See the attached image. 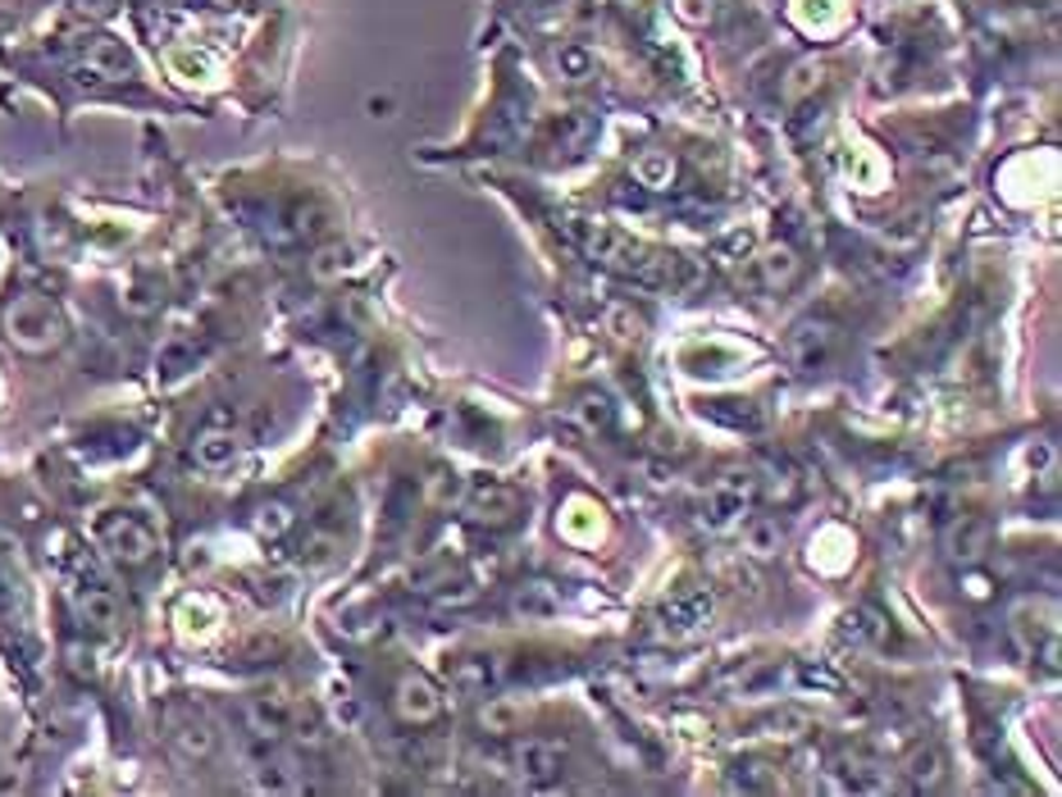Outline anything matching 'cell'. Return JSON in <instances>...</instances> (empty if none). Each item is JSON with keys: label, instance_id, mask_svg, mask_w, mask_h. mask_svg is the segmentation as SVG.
<instances>
[{"label": "cell", "instance_id": "obj_30", "mask_svg": "<svg viewBox=\"0 0 1062 797\" xmlns=\"http://www.w3.org/2000/svg\"><path fill=\"white\" fill-rule=\"evenodd\" d=\"M557 610H561V593L552 584H525L515 593V616H525V620H548Z\"/></svg>", "mask_w": 1062, "mask_h": 797}, {"label": "cell", "instance_id": "obj_21", "mask_svg": "<svg viewBox=\"0 0 1062 797\" xmlns=\"http://www.w3.org/2000/svg\"><path fill=\"white\" fill-rule=\"evenodd\" d=\"M944 771H949V756L939 752L935 743H921L913 756L903 761V779L913 793H926V788H939L944 784Z\"/></svg>", "mask_w": 1062, "mask_h": 797}, {"label": "cell", "instance_id": "obj_37", "mask_svg": "<svg viewBox=\"0 0 1062 797\" xmlns=\"http://www.w3.org/2000/svg\"><path fill=\"white\" fill-rule=\"evenodd\" d=\"M338 269H347V251L333 247V251H320V256H315V273H320V279H333Z\"/></svg>", "mask_w": 1062, "mask_h": 797}, {"label": "cell", "instance_id": "obj_31", "mask_svg": "<svg viewBox=\"0 0 1062 797\" xmlns=\"http://www.w3.org/2000/svg\"><path fill=\"white\" fill-rule=\"evenodd\" d=\"M197 360H201V347L192 343V337H174V343L160 351V370H165V379H178V374H188Z\"/></svg>", "mask_w": 1062, "mask_h": 797}, {"label": "cell", "instance_id": "obj_14", "mask_svg": "<svg viewBox=\"0 0 1062 797\" xmlns=\"http://www.w3.org/2000/svg\"><path fill=\"white\" fill-rule=\"evenodd\" d=\"M74 610H78V620L97 633H110L119 625V616H124L119 593L110 584H101V579H82V584L74 588Z\"/></svg>", "mask_w": 1062, "mask_h": 797}, {"label": "cell", "instance_id": "obj_39", "mask_svg": "<svg viewBox=\"0 0 1062 797\" xmlns=\"http://www.w3.org/2000/svg\"><path fill=\"white\" fill-rule=\"evenodd\" d=\"M966 593H971V597H985V593H990V584H985L981 574H971V579H966Z\"/></svg>", "mask_w": 1062, "mask_h": 797}, {"label": "cell", "instance_id": "obj_33", "mask_svg": "<svg viewBox=\"0 0 1062 797\" xmlns=\"http://www.w3.org/2000/svg\"><path fill=\"white\" fill-rule=\"evenodd\" d=\"M684 364L689 374H730L735 356H720L716 347H697V351H684Z\"/></svg>", "mask_w": 1062, "mask_h": 797}, {"label": "cell", "instance_id": "obj_4", "mask_svg": "<svg viewBox=\"0 0 1062 797\" xmlns=\"http://www.w3.org/2000/svg\"><path fill=\"white\" fill-rule=\"evenodd\" d=\"M757 474L752 470H725L712 487H707V497H703V510H697V519H703V529H712V534H725V529H735L739 519L752 510V502H757Z\"/></svg>", "mask_w": 1062, "mask_h": 797}, {"label": "cell", "instance_id": "obj_23", "mask_svg": "<svg viewBox=\"0 0 1062 797\" xmlns=\"http://www.w3.org/2000/svg\"><path fill=\"white\" fill-rule=\"evenodd\" d=\"M597 133V119L593 114H566L552 124L548 133V150H557V156H584V146L593 142Z\"/></svg>", "mask_w": 1062, "mask_h": 797}, {"label": "cell", "instance_id": "obj_36", "mask_svg": "<svg viewBox=\"0 0 1062 797\" xmlns=\"http://www.w3.org/2000/svg\"><path fill=\"white\" fill-rule=\"evenodd\" d=\"M816 82H821V69H816L812 59H807V65H798V69H794V82H789V97H803V91H812Z\"/></svg>", "mask_w": 1062, "mask_h": 797}, {"label": "cell", "instance_id": "obj_7", "mask_svg": "<svg viewBox=\"0 0 1062 797\" xmlns=\"http://www.w3.org/2000/svg\"><path fill=\"white\" fill-rule=\"evenodd\" d=\"M74 78L78 82H124V78H133V55L119 37H92L78 55Z\"/></svg>", "mask_w": 1062, "mask_h": 797}, {"label": "cell", "instance_id": "obj_10", "mask_svg": "<svg viewBox=\"0 0 1062 797\" xmlns=\"http://www.w3.org/2000/svg\"><path fill=\"white\" fill-rule=\"evenodd\" d=\"M461 506H466L470 519H483V525H506V519L521 510V493H515L511 483L483 474V479H470L466 483Z\"/></svg>", "mask_w": 1062, "mask_h": 797}, {"label": "cell", "instance_id": "obj_35", "mask_svg": "<svg viewBox=\"0 0 1062 797\" xmlns=\"http://www.w3.org/2000/svg\"><path fill=\"white\" fill-rule=\"evenodd\" d=\"M716 5H720V0H675V14L684 23H707L716 14Z\"/></svg>", "mask_w": 1062, "mask_h": 797}, {"label": "cell", "instance_id": "obj_25", "mask_svg": "<svg viewBox=\"0 0 1062 797\" xmlns=\"http://www.w3.org/2000/svg\"><path fill=\"white\" fill-rule=\"evenodd\" d=\"M288 733H292V739H297L301 748H324V743H328V725H324L320 707H311V701H292Z\"/></svg>", "mask_w": 1062, "mask_h": 797}, {"label": "cell", "instance_id": "obj_17", "mask_svg": "<svg viewBox=\"0 0 1062 797\" xmlns=\"http://www.w3.org/2000/svg\"><path fill=\"white\" fill-rule=\"evenodd\" d=\"M843 633H848V642H853V648H871V652H890L894 642H898L894 620L885 616V610H875V606H858L853 616L843 620Z\"/></svg>", "mask_w": 1062, "mask_h": 797}, {"label": "cell", "instance_id": "obj_11", "mask_svg": "<svg viewBox=\"0 0 1062 797\" xmlns=\"http://www.w3.org/2000/svg\"><path fill=\"white\" fill-rule=\"evenodd\" d=\"M392 707H398V716L406 725H434L447 711V701H443V688L429 680V674H415L411 670V674H402V680H398Z\"/></svg>", "mask_w": 1062, "mask_h": 797}, {"label": "cell", "instance_id": "obj_18", "mask_svg": "<svg viewBox=\"0 0 1062 797\" xmlns=\"http://www.w3.org/2000/svg\"><path fill=\"white\" fill-rule=\"evenodd\" d=\"M288 716H292V701L279 697V693H260L247 701V729L256 733L260 743L275 748L283 733H288Z\"/></svg>", "mask_w": 1062, "mask_h": 797}, {"label": "cell", "instance_id": "obj_22", "mask_svg": "<svg viewBox=\"0 0 1062 797\" xmlns=\"http://www.w3.org/2000/svg\"><path fill=\"white\" fill-rule=\"evenodd\" d=\"M752 269H757V288H762V292H784L789 283L798 279L803 260L789 251V247H771V251H762V256L752 260Z\"/></svg>", "mask_w": 1062, "mask_h": 797}, {"label": "cell", "instance_id": "obj_26", "mask_svg": "<svg viewBox=\"0 0 1062 797\" xmlns=\"http://www.w3.org/2000/svg\"><path fill=\"white\" fill-rule=\"evenodd\" d=\"M479 725L489 733H498V739H511V733H521V725H525V707L511 697H489V707L479 711Z\"/></svg>", "mask_w": 1062, "mask_h": 797}, {"label": "cell", "instance_id": "obj_15", "mask_svg": "<svg viewBox=\"0 0 1062 797\" xmlns=\"http://www.w3.org/2000/svg\"><path fill=\"white\" fill-rule=\"evenodd\" d=\"M506 680H511L506 656H461L451 665V688H461L470 697H489V693L506 688Z\"/></svg>", "mask_w": 1062, "mask_h": 797}, {"label": "cell", "instance_id": "obj_29", "mask_svg": "<svg viewBox=\"0 0 1062 797\" xmlns=\"http://www.w3.org/2000/svg\"><path fill=\"white\" fill-rule=\"evenodd\" d=\"M634 178H639L644 192H666L675 182L671 150H648V156H639V160H634Z\"/></svg>", "mask_w": 1062, "mask_h": 797}, {"label": "cell", "instance_id": "obj_13", "mask_svg": "<svg viewBox=\"0 0 1062 797\" xmlns=\"http://www.w3.org/2000/svg\"><path fill=\"white\" fill-rule=\"evenodd\" d=\"M237 451H242V438H237V428L228 424V419H210L201 434L192 438V461L205 470V474H220V470H228L233 461H237Z\"/></svg>", "mask_w": 1062, "mask_h": 797}, {"label": "cell", "instance_id": "obj_16", "mask_svg": "<svg viewBox=\"0 0 1062 797\" xmlns=\"http://www.w3.org/2000/svg\"><path fill=\"white\" fill-rule=\"evenodd\" d=\"M165 729H169V743H174V752L178 756H188V761H205L210 752H215V725H210L205 716H197V711H169V720H165Z\"/></svg>", "mask_w": 1062, "mask_h": 797}, {"label": "cell", "instance_id": "obj_2", "mask_svg": "<svg viewBox=\"0 0 1062 797\" xmlns=\"http://www.w3.org/2000/svg\"><path fill=\"white\" fill-rule=\"evenodd\" d=\"M566 237L580 247L593 265H602V269H616V273H625V279H639V269H644V260H648V247L644 242H634V237H625V233H616V228H606V224H593V220H566Z\"/></svg>", "mask_w": 1062, "mask_h": 797}, {"label": "cell", "instance_id": "obj_28", "mask_svg": "<svg viewBox=\"0 0 1062 797\" xmlns=\"http://www.w3.org/2000/svg\"><path fill=\"white\" fill-rule=\"evenodd\" d=\"M730 784L744 788V793H775L780 788V771H775L771 761L748 756V761H735L730 765Z\"/></svg>", "mask_w": 1062, "mask_h": 797}, {"label": "cell", "instance_id": "obj_27", "mask_svg": "<svg viewBox=\"0 0 1062 797\" xmlns=\"http://www.w3.org/2000/svg\"><path fill=\"white\" fill-rule=\"evenodd\" d=\"M574 419H580L584 434H612L616 424V406L606 392H584L580 402H574Z\"/></svg>", "mask_w": 1062, "mask_h": 797}, {"label": "cell", "instance_id": "obj_32", "mask_svg": "<svg viewBox=\"0 0 1062 797\" xmlns=\"http://www.w3.org/2000/svg\"><path fill=\"white\" fill-rule=\"evenodd\" d=\"M292 506L288 502H269V506H260L256 510V519H251V529L260 534V538H283L288 529H292Z\"/></svg>", "mask_w": 1062, "mask_h": 797}, {"label": "cell", "instance_id": "obj_12", "mask_svg": "<svg viewBox=\"0 0 1062 797\" xmlns=\"http://www.w3.org/2000/svg\"><path fill=\"white\" fill-rule=\"evenodd\" d=\"M712 606H716V602H712L707 588H680L675 597H666V602H661L657 620H661V629L671 633V638H689V633H697V629H707Z\"/></svg>", "mask_w": 1062, "mask_h": 797}, {"label": "cell", "instance_id": "obj_34", "mask_svg": "<svg viewBox=\"0 0 1062 797\" xmlns=\"http://www.w3.org/2000/svg\"><path fill=\"white\" fill-rule=\"evenodd\" d=\"M561 74H566L570 82H580V78L593 74V59H589L580 46H570V50H561Z\"/></svg>", "mask_w": 1062, "mask_h": 797}, {"label": "cell", "instance_id": "obj_8", "mask_svg": "<svg viewBox=\"0 0 1062 797\" xmlns=\"http://www.w3.org/2000/svg\"><path fill=\"white\" fill-rule=\"evenodd\" d=\"M830 788L835 793H890V765L875 761L871 752H839L830 761Z\"/></svg>", "mask_w": 1062, "mask_h": 797}, {"label": "cell", "instance_id": "obj_9", "mask_svg": "<svg viewBox=\"0 0 1062 797\" xmlns=\"http://www.w3.org/2000/svg\"><path fill=\"white\" fill-rule=\"evenodd\" d=\"M784 356L803 374L821 370V364L835 356V324H826V319H803V324H794V328H789V337H784Z\"/></svg>", "mask_w": 1062, "mask_h": 797}, {"label": "cell", "instance_id": "obj_20", "mask_svg": "<svg viewBox=\"0 0 1062 797\" xmlns=\"http://www.w3.org/2000/svg\"><path fill=\"white\" fill-rule=\"evenodd\" d=\"M944 551H949L953 561H962V565L981 561L985 551H990V525H985V519L962 515L958 525H949V534H944Z\"/></svg>", "mask_w": 1062, "mask_h": 797}, {"label": "cell", "instance_id": "obj_40", "mask_svg": "<svg viewBox=\"0 0 1062 797\" xmlns=\"http://www.w3.org/2000/svg\"><path fill=\"white\" fill-rule=\"evenodd\" d=\"M210 5H220V10H237L242 0H210Z\"/></svg>", "mask_w": 1062, "mask_h": 797}, {"label": "cell", "instance_id": "obj_1", "mask_svg": "<svg viewBox=\"0 0 1062 797\" xmlns=\"http://www.w3.org/2000/svg\"><path fill=\"white\" fill-rule=\"evenodd\" d=\"M10 347L27 351V356H46L55 347H65L69 337V319L59 311V301L46 292H19L5 301V315H0Z\"/></svg>", "mask_w": 1062, "mask_h": 797}, {"label": "cell", "instance_id": "obj_19", "mask_svg": "<svg viewBox=\"0 0 1062 797\" xmlns=\"http://www.w3.org/2000/svg\"><path fill=\"white\" fill-rule=\"evenodd\" d=\"M739 525H744V551L757 561L775 557V551L784 547V519L771 515V510H752V515L739 519Z\"/></svg>", "mask_w": 1062, "mask_h": 797}, {"label": "cell", "instance_id": "obj_38", "mask_svg": "<svg viewBox=\"0 0 1062 797\" xmlns=\"http://www.w3.org/2000/svg\"><path fill=\"white\" fill-rule=\"evenodd\" d=\"M74 5H78L82 14H92V19H101V14H110V10L119 5V0H74Z\"/></svg>", "mask_w": 1062, "mask_h": 797}, {"label": "cell", "instance_id": "obj_6", "mask_svg": "<svg viewBox=\"0 0 1062 797\" xmlns=\"http://www.w3.org/2000/svg\"><path fill=\"white\" fill-rule=\"evenodd\" d=\"M1013 633H1017L1021 652L1030 661H1040L1044 670H1058V610H1053V602H1044L1040 620H1036V602H1026L1013 616Z\"/></svg>", "mask_w": 1062, "mask_h": 797}, {"label": "cell", "instance_id": "obj_5", "mask_svg": "<svg viewBox=\"0 0 1062 797\" xmlns=\"http://www.w3.org/2000/svg\"><path fill=\"white\" fill-rule=\"evenodd\" d=\"M511 771L525 788H557L566 761H570V743L552 739V733H534V739H521L511 748Z\"/></svg>", "mask_w": 1062, "mask_h": 797}, {"label": "cell", "instance_id": "obj_24", "mask_svg": "<svg viewBox=\"0 0 1062 797\" xmlns=\"http://www.w3.org/2000/svg\"><path fill=\"white\" fill-rule=\"evenodd\" d=\"M256 788L260 793H301L306 784H301V775H297V765L288 761V756H260L256 761Z\"/></svg>", "mask_w": 1062, "mask_h": 797}, {"label": "cell", "instance_id": "obj_3", "mask_svg": "<svg viewBox=\"0 0 1062 797\" xmlns=\"http://www.w3.org/2000/svg\"><path fill=\"white\" fill-rule=\"evenodd\" d=\"M97 542L110 561L119 565H146L150 557L160 551V538L156 529L146 525L142 515H128V510H110L97 519Z\"/></svg>", "mask_w": 1062, "mask_h": 797}]
</instances>
